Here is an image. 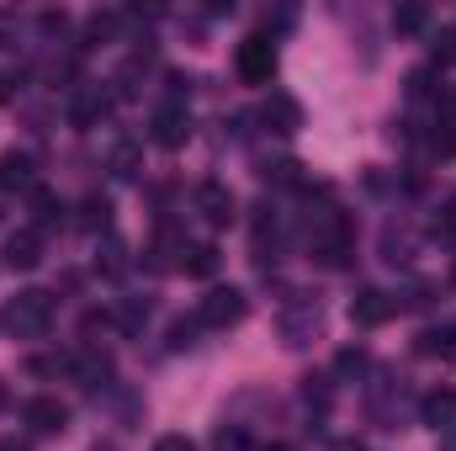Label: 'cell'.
<instances>
[{
  "label": "cell",
  "instance_id": "obj_28",
  "mask_svg": "<svg viewBox=\"0 0 456 451\" xmlns=\"http://www.w3.org/2000/svg\"><path fill=\"white\" fill-rule=\"evenodd\" d=\"M16 96V86H11V75H0V102H11Z\"/></svg>",
  "mask_w": 456,
  "mask_h": 451
},
{
  "label": "cell",
  "instance_id": "obj_31",
  "mask_svg": "<svg viewBox=\"0 0 456 451\" xmlns=\"http://www.w3.org/2000/svg\"><path fill=\"white\" fill-rule=\"evenodd\" d=\"M446 451H456V436H446Z\"/></svg>",
  "mask_w": 456,
  "mask_h": 451
},
{
  "label": "cell",
  "instance_id": "obj_5",
  "mask_svg": "<svg viewBox=\"0 0 456 451\" xmlns=\"http://www.w3.org/2000/svg\"><path fill=\"white\" fill-rule=\"evenodd\" d=\"M314 335H319V303H292L281 314V340L287 345H308Z\"/></svg>",
  "mask_w": 456,
  "mask_h": 451
},
{
  "label": "cell",
  "instance_id": "obj_1",
  "mask_svg": "<svg viewBox=\"0 0 456 451\" xmlns=\"http://www.w3.org/2000/svg\"><path fill=\"white\" fill-rule=\"evenodd\" d=\"M5 324L16 335H43L53 324V298L48 292H16V303L5 308Z\"/></svg>",
  "mask_w": 456,
  "mask_h": 451
},
{
  "label": "cell",
  "instance_id": "obj_16",
  "mask_svg": "<svg viewBox=\"0 0 456 451\" xmlns=\"http://www.w3.org/2000/svg\"><path fill=\"white\" fill-rule=\"evenodd\" d=\"M452 414H456V398H452V393H436V398H425V425H436V430H441Z\"/></svg>",
  "mask_w": 456,
  "mask_h": 451
},
{
  "label": "cell",
  "instance_id": "obj_18",
  "mask_svg": "<svg viewBox=\"0 0 456 451\" xmlns=\"http://www.w3.org/2000/svg\"><path fill=\"white\" fill-rule=\"evenodd\" d=\"M107 372H112V361H107V356H86V361H80V377H86V388H96Z\"/></svg>",
  "mask_w": 456,
  "mask_h": 451
},
{
  "label": "cell",
  "instance_id": "obj_22",
  "mask_svg": "<svg viewBox=\"0 0 456 451\" xmlns=\"http://www.w3.org/2000/svg\"><path fill=\"white\" fill-rule=\"evenodd\" d=\"M154 451H197V447H191L186 436H159V441H154Z\"/></svg>",
  "mask_w": 456,
  "mask_h": 451
},
{
  "label": "cell",
  "instance_id": "obj_11",
  "mask_svg": "<svg viewBox=\"0 0 456 451\" xmlns=\"http://www.w3.org/2000/svg\"><path fill=\"white\" fill-rule=\"evenodd\" d=\"M387 314H393V303H387V292H377V287H366V292L350 298V319H355V324H382Z\"/></svg>",
  "mask_w": 456,
  "mask_h": 451
},
{
  "label": "cell",
  "instance_id": "obj_10",
  "mask_svg": "<svg viewBox=\"0 0 456 451\" xmlns=\"http://www.w3.org/2000/svg\"><path fill=\"white\" fill-rule=\"evenodd\" d=\"M27 425L43 430V436H53V430L69 425V409H64L59 398H32V404H27Z\"/></svg>",
  "mask_w": 456,
  "mask_h": 451
},
{
  "label": "cell",
  "instance_id": "obj_21",
  "mask_svg": "<svg viewBox=\"0 0 456 451\" xmlns=\"http://www.w3.org/2000/svg\"><path fill=\"white\" fill-rule=\"evenodd\" d=\"M213 451H244V430H239V425H224V430L213 436Z\"/></svg>",
  "mask_w": 456,
  "mask_h": 451
},
{
  "label": "cell",
  "instance_id": "obj_7",
  "mask_svg": "<svg viewBox=\"0 0 456 451\" xmlns=\"http://www.w3.org/2000/svg\"><path fill=\"white\" fill-rule=\"evenodd\" d=\"M5 266H11V271H32V266H43V239H37V228H21V234L5 239Z\"/></svg>",
  "mask_w": 456,
  "mask_h": 451
},
{
  "label": "cell",
  "instance_id": "obj_32",
  "mask_svg": "<svg viewBox=\"0 0 456 451\" xmlns=\"http://www.w3.org/2000/svg\"><path fill=\"white\" fill-rule=\"evenodd\" d=\"M265 451H292V447H265Z\"/></svg>",
  "mask_w": 456,
  "mask_h": 451
},
{
  "label": "cell",
  "instance_id": "obj_25",
  "mask_svg": "<svg viewBox=\"0 0 456 451\" xmlns=\"http://www.w3.org/2000/svg\"><path fill=\"white\" fill-rule=\"evenodd\" d=\"M361 366H366L361 350H340V372H361Z\"/></svg>",
  "mask_w": 456,
  "mask_h": 451
},
{
  "label": "cell",
  "instance_id": "obj_26",
  "mask_svg": "<svg viewBox=\"0 0 456 451\" xmlns=\"http://www.w3.org/2000/svg\"><path fill=\"white\" fill-rule=\"evenodd\" d=\"M117 176H133V149H117Z\"/></svg>",
  "mask_w": 456,
  "mask_h": 451
},
{
  "label": "cell",
  "instance_id": "obj_17",
  "mask_svg": "<svg viewBox=\"0 0 456 451\" xmlns=\"http://www.w3.org/2000/svg\"><path fill=\"white\" fill-rule=\"evenodd\" d=\"M96 117H107V96H80V102H75V122H80V127H91Z\"/></svg>",
  "mask_w": 456,
  "mask_h": 451
},
{
  "label": "cell",
  "instance_id": "obj_4",
  "mask_svg": "<svg viewBox=\"0 0 456 451\" xmlns=\"http://www.w3.org/2000/svg\"><path fill=\"white\" fill-rule=\"evenodd\" d=\"M197 213L213 228L233 224V192H228L224 181H202V186H197Z\"/></svg>",
  "mask_w": 456,
  "mask_h": 451
},
{
  "label": "cell",
  "instance_id": "obj_3",
  "mask_svg": "<svg viewBox=\"0 0 456 451\" xmlns=\"http://www.w3.org/2000/svg\"><path fill=\"white\" fill-rule=\"evenodd\" d=\"M239 319H244V292L239 287H213L197 308V324H213V330H228Z\"/></svg>",
  "mask_w": 456,
  "mask_h": 451
},
{
  "label": "cell",
  "instance_id": "obj_8",
  "mask_svg": "<svg viewBox=\"0 0 456 451\" xmlns=\"http://www.w3.org/2000/svg\"><path fill=\"white\" fill-rule=\"evenodd\" d=\"M186 138H191V117H186V107L154 112V144H159V149H181Z\"/></svg>",
  "mask_w": 456,
  "mask_h": 451
},
{
  "label": "cell",
  "instance_id": "obj_14",
  "mask_svg": "<svg viewBox=\"0 0 456 451\" xmlns=\"http://www.w3.org/2000/svg\"><path fill=\"white\" fill-rule=\"evenodd\" d=\"M117 27H122V16H117V11H96V16L86 21V48H96V43L117 37Z\"/></svg>",
  "mask_w": 456,
  "mask_h": 451
},
{
  "label": "cell",
  "instance_id": "obj_2",
  "mask_svg": "<svg viewBox=\"0 0 456 451\" xmlns=\"http://www.w3.org/2000/svg\"><path fill=\"white\" fill-rule=\"evenodd\" d=\"M233 64H239V80H244V86H271V75H276V48H271V37H260V32L244 37Z\"/></svg>",
  "mask_w": 456,
  "mask_h": 451
},
{
  "label": "cell",
  "instance_id": "obj_24",
  "mask_svg": "<svg viewBox=\"0 0 456 451\" xmlns=\"http://www.w3.org/2000/svg\"><path fill=\"white\" fill-rule=\"evenodd\" d=\"M436 59H456V27H452V32H441V43H436Z\"/></svg>",
  "mask_w": 456,
  "mask_h": 451
},
{
  "label": "cell",
  "instance_id": "obj_33",
  "mask_svg": "<svg viewBox=\"0 0 456 451\" xmlns=\"http://www.w3.org/2000/svg\"><path fill=\"white\" fill-rule=\"evenodd\" d=\"M0 409H5V388H0Z\"/></svg>",
  "mask_w": 456,
  "mask_h": 451
},
{
  "label": "cell",
  "instance_id": "obj_19",
  "mask_svg": "<svg viewBox=\"0 0 456 451\" xmlns=\"http://www.w3.org/2000/svg\"><path fill=\"white\" fill-rule=\"evenodd\" d=\"M107 213H112L107 197H86V228H107Z\"/></svg>",
  "mask_w": 456,
  "mask_h": 451
},
{
  "label": "cell",
  "instance_id": "obj_23",
  "mask_svg": "<svg viewBox=\"0 0 456 451\" xmlns=\"http://www.w3.org/2000/svg\"><path fill=\"white\" fill-rule=\"evenodd\" d=\"M64 27H69V21H64V11H43V32H48V37H53V32H64Z\"/></svg>",
  "mask_w": 456,
  "mask_h": 451
},
{
  "label": "cell",
  "instance_id": "obj_27",
  "mask_svg": "<svg viewBox=\"0 0 456 451\" xmlns=\"http://www.w3.org/2000/svg\"><path fill=\"white\" fill-rule=\"evenodd\" d=\"M170 345H191V324H175L170 330Z\"/></svg>",
  "mask_w": 456,
  "mask_h": 451
},
{
  "label": "cell",
  "instance_id": "obj_13",
  "mask_svg": "<svg viewBox=\"0 0 456 451\" xmlns=\"http://www.w3.org/2000/svg\"><path fill=\"white\" fill-rule=\"evenodd\" d=\"M181 271L197 276V282L213 276V271H218V250H213V244H191V250H181Z\"/></svg>",
  "mask_w": 456,
  "mask_h": 451
},
{
  "label": "cell",
  "instance_id": "obj_12",
  "mask_svg": "<svg viewBox=\"0 0 456 451\" xmlns=\"http://www.w3.org/2000/svg\"><path fill=\"white\" fill-rule=\"evenodd\" d=\"M419 356L456 361V324H430V330H419Z\"/></svg>",
  "mask_w": 456,
  "mask_h": 451
},
{
  "label": "cell",
  "instance_id": "obj_9",
  "mask_svg": "<svg viewBox=\"0 0 456 451\" xmlns=\"http://www.w3.org/2000/svg\"><path fill=\"white\" fill-rule=\"evenodd\" d=\"M260 122H265L271 133H297V122H303V107H297L292 96H281V91H276V96L260 107Z\"/></svg>",
  "mask_w": 456,
  "mask_h": 451
},
{
  "label": "cell",
  "instance_id": "obj_20",
  "mask_svg": "<svg viewBox=\"0 0 456 451\" xmlns=\"http://www.w3.org/2000/svg\"><path fill=\"white\" fill-rule=\"evenodd\" d=\"M393 27H398V32H419V27H425V5H403V11L393 16Z\"/></svg>",
  "mask_w": 456,
  "mask_h": 451
},
{
  "label": "cell",
  "instance_id": "obj_6",
  "mask_svg": "<svg viewBox=\"0 0 456 451\" xmlns=\"http://www.w3.org/2000/svg\"><path fill=\"white\" fill-rule=\"evenodd\" d=\"M0 186H5V192H37V165H32V154H21V149L0 154Z\"/></svg>",
  "mask_w": 456,
  "mask_h": 451
},
{
  "label": "cell",
  "instance_id": "obj_29",
  "mask_svg": "<svg viewBox=\"0 0 456 451\" xmlns=\"http://www.w3.org/2000/svg\"><path fill=\"white\" fill-rule=\"evenodd\" d=\"M335 451H366V447H355V441H340V447H335Z\"/></svg>",
  "mask_w": 456,
  "mask_h": 451
},
{
  "label": "cell",
  "instance_id": "obj_15",
  "mask_svg": "<svg viewBox=\"0 0 456 451\" xmlns=\"http://www.w3.org/2000/svg\"><path fill=\"white\" fill-rule=\"evenodd\" d=\"M32 208H37V224H43V228H48V224H59V218H64V202H59L53 192H43V186L32 192Z\"/></svg>",
  "mask_w": 456,
  "mask_h": 451
},
{
  "label": "cell",
  "instance_id": "obj_30",
  "mask_svg": "<svg viewBox=\"0 0 456 451\" xmlns=\"http://www.w3.org/2000/svg\"><path fill=\"white\" fill-rule=\"evenodd\" d=\"M0 451H27V447H16V441H0Z\"/></svg>",
  "mask_w": 456,
  "mask_h": 451
}]
</instances>
